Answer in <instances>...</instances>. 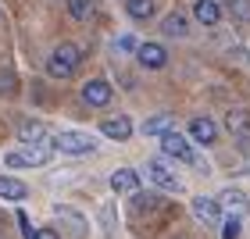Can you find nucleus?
<instances>
[{
	"instance_id": "18",
	"label": "nucleus",
	"mask_w": 250,
	"mask_h": 239,
	"mask_svg": "<svg viewBox=\"0 0 250 239\" xmlns=\"http://www.w3.org/2000/svg\"><path fill=\"white\" fill-rule=\"evenodd\" d=\"M29 197V186L21 179H15V175H0V200H15V203H21Z\"/></svg>"
},
{
	"instance_id": "20",
	"label": "nucleus",
	"mask_w": 250,
	"mask_h": 239,
	"mask_svg": "<svg viewBox=\"0 0 250 239\" xmlns=\"http://www.w3.org/2000/svg\"><path fill=\"white\" fill-rule=\"evenodd\" d=\"M125 15L136 21H150L154 18V0H125Z\"/></svg>"
},
{
	"instance_id": "11",
	"label": "nucleus",
	"mask_w": 250,
	"mask_h": 239,
	"mask_svg": "<svg viewBox=\"0 0 250 239\" xmlns=\"http://www.w3.org/2000/svg\"><path fill=\"white\" fill-rule=\"evenodd\" d=\"M136 61H140L146 72H157V68L168 64V50L161 43H140V50H136Z\"/></svg>"
},
{
	"instance_id": "14",
	"label": "nucleus",
	"mask_w": 250,
	"mask_h": 239,
	"mask_svg": "<svg viewBox=\"0 0 250 239\" xmlns=\"http://www.w3.org/2000/svg\"><path fill=\"white\" fill-rule=\"evenodd\" d=\"M189 139L193 143H200V146H211L214 139H218V129H214V121L208 115H197L189 121Z\"/></svg>"
},
{
	"instance_id": "6",
	"label": "nucleus",
	"mask_w": 250,
	"mask_h": 239,
	"mask_svg": "<svg viewBox=\"0 0 250 239\" xmlns=\"http://www.w3.org/2000/svg\"><path fill=\"white\" fill-rule=\"evenodd\" d=\"M161 150H165V157H175V161H183V164H193L197 168L200 161H197V154H193V146H189V139L183 132H168V136H161Z\"/></svg>"
},
{
	"instance_id": "4",
	"label": "nucleus",
	"mask_w": 250,
	"mask_h": 239,
	"mask_svg": "<svg viewBox=\"0 0 250 239\" xmlns=\"http://www.w3.org/2000/svg\"><path fill=\"white\" fill-rule=\"evenodd\" d=\"M54 218H58V225H61V239H86L89 225H86V218H83L75 207L58 203V207H54Z\"/></svg>"
},
{
	"instance_id": "2",
	"label": "nucleus",
	"mask_w": 250,
	"mask_h": 239,
	"mask_svg": "<svg viewBox=\"0 0 250 239\" xmlns=\"http://www.w3.org/2000/svg\"><path fill=\"white\" fill-rule=\"evenodd\" d=\"M54 154V143H40L32 150H11L4 154V168H43Z\"/></svg>"
},
{
	"instance_id": "5",
	"label": "nucleus",
	"mask_w": 250,
	"mask_h": 239,
	"mask_svg": "<svg viewBox=\"0 0 250 239\" xmlns=\"http://www.w3.org/2000/svg\"><path fill=\"white\" fill-rule=\"evenodd\" d=\"M218 207H222V214H225V218L243 221L247 214H250V197H247L243 189H236V186H225V189L218 193Z\"/></svg>"
},
{
	"instance_id": "24",
	"label": "nucleus",
	"mask_w": 250,
	"mask_h": 239,
	"mask_svg": "<svg viewBox=\"0 0 250 239\" xmlns=\"http://www.w3.org/2000/svg\"><path fill=\"white\" fill-rule=\"evenodd\" d=\"M115 50H122V54H132V50H140V40L125 32V36H118V40H115Z\"/></svg>"
},
{
	"instance_id": "26",
	"label": "nucleus",
	"mask_w": 250,
	"mask_h": 239,
	"mask_svg": "<svg viewBox=\"0 0 250 239\" xmlns=\"http://www.w3.org/2000/svg\"><path fill=\"white\" fill-rule=\"evenodd\" d=\"M222 236H225V239H240V221H236V218H225V221H222Z\"/></svg>"
},
{
	"instance_id": "10",
	"label": "nucleus",
	"mask_w": 250,
	"mask_h": 239,
	"mask_svg": "<svg viewBox=\"0 0 250 239\" xmlns=\"http://www.w3.org/2000/svg\"><path fill=\"white\" fill-rule=\"evenodd\" d=\"M189 211H193V218L204 221V225H222V207H218V200H211V197H193L189 203Z\"/></svg>"
},
{
	"instance_id": "22",
	"label": "nucleus",
	"mask_w": 250,
	"mask_h": 239,
	"mask_svg": "<svg viewBox=\"0 0 250 239\" xmlns=\"http://www.w3.org/2000/svg\"><path fill=\"white\" fill-rule=\"evenodd\" d=\"M68 15L75 21H89L93 18V4H89V0H68Z\"/></svg>"
},
{
	"instance_id": "17",
	"label": "nucleus",
	"mask_w": 250,
	"mask_h": 239,
	"mask_svg": "<svg viewBox=\"0 0 250 239\" xmlns=\"http://www.w3.org/2000/svg\"><path fill=\"white\" fill-rule=\"evenodd\" d=\"M175 129V118L172 115H168V111H161V115H154V118H146L143 121V136H154V139H161V136H168V132H172Z\"/></svg>"
},
{
	"instance_id": "21",
	"label": "nucleus",
	"mask_w": 250,
	"mask_h": 239,
	"mask_svg": "<svg viewBox=\"0 0 250 239\" xmlns=\"http://www.w3.org/2000/svg\"><path fill=\"white\" fill-rule=\"evenodd\" d=\"M229 15H232V21H240V25H250V0H229Z\"/></svg>"
},
{
	"instance_id": "13",
	"label": "nucleus",
	"mask_w": 250,
	"mask_h": 239,
	"mask_svg": "<svg viewBox=\"0 0 250 239\" xmlns=\"http://www.w3.org/2000/svg\"><path fill=\"white\" fill-rule=\"evenodd\" d=\"M100 132H104L107 139H115V143H125L136 129H132V118H129V115H115V118H104V121H100Z\"/></svg>"
},
{
	"instance_id": "12",
	"label": "nucleus",
	"mask_w": 250,
	"mask_h": 239,
	"mask_svg": "<svg viewBox=\"0 0 250 239\" xmlns=\"http://www.w3.org/2000/svg\"><path fill=\"white\" fill-rule=\"evenodd\" d=\"M222 4L218 0H193V18L200 21L204 29H214V25H222Z\"/></svg>"
},
{
	"instance_id": "1",
	"label": "nucleus",
	"mask_w": 250,
	"mask_h": 239,
	"mask_svg": "<svg viewBox=\"0 0 250 239\" xmlns=\"http://www.w3.org/2000/svg\"><path fill=\"white\" fill-rule=\"evenodd\" d=\"M79 61H83V50H79L75 43H58V47L50 50V58H47V75L50 79H72Z\"/></svg>"
},
{
	"instance_id": "19",
	"label": "nucleus",
	"mask_w": 250,
	"mask_h": 239,
	"mask_svg": "<svg viewBox=\"0 0 250 239\" xmlns=\"http://www.w3.org/2000/svg\"><path fill=\"white\" fill-rule=\"evenodd\" d=\"M43 136H47V125L43 121H21V129H18V139L29 143V146H40Z\"/></svg>"
},
{
	"instance_id": "23",
	"label": "nucleus",
	"mask_w": 250,
	"mask_h": 239,
	"mask_svg": "<svg viewBox=\"0 0 250 239\" xmlns=\"http://www.w3.org/2000/svg\"><path fill=\"white\" fill-rule=\"evenodd\" d=\"M18 89V75L11 68H0V97H11Z\"/></svg>"
},
{
	"instance_id": "8",
	"label": "nucleus",
	"mask_w": 250,
	"mask_h": 239,
	"mask_svg": "<svg viewBox=\"0 0 250 239\" xmlns=\"http://www.w3.org/2000/svg\"><path fill=\"white\" fill-rule=\"evenodd\" d=\"M54 150H61V154H93L97 143L83 132H58L54 136Z\"/></svg>"
},
{
	"instance_id": "7",
	"label": "nucleus",
	"mask_w": 250,
	"mask_h": 239,
	"mask_svg": "<svg viewBox=\"0 0 250 239\" xmlns=\"http://www.w3.org/2000/svg\"><path fill=\"white\" fill-rule=\"evenodd\" d=\"M146 182L161 193H183V182L175 179V172H168L165 161H150L146 164Z\"/></svg>"
},
{
	"instance_id": "9",
	"label": "nucleus",
	"mask_w": 250,
	"mask_h": 239,
	"mask_svg": "<svg viewBox=\"0 0 250 239\" xmlns=\"http://www.w3.org/2000/svg\"><path fill=\"white\" fill-rule=\"evenodd\" d=\"M83 100H86V107H107L115 100V89H111L107 79H89L83 86Z\"/></svg>"
},
{
	"instance_id": "25",
	"label": "nucleus",
	"mask_w": 250,
	"mask_h": 239,
	"mask_svg": "<svg viewBox=\"0 0 250 239\" xmlns=\"http://www.w3.org/2000/svg\"><path fill=\"white\" fill-rule=\"evenodd\" d=\"M15 218H18V229L25 239H36V229H32V221H29V214L25 211H15Z\"/></svg>"
},
{
	"instance_id": "16",
	"label": "nucleus",
	"mask_w": 250,
	"mask_h": 239,
	"mask_svg": "<svg viewBox=\"0 0 250 239\" xmlns=\"http://www.w3.org/2000/svg\"><path fill=\"white\" fill-rule=\"evenodd\" d=\"M161 36H168V40H186V36H189V18L183 15V11L165 15V18H161Z\"/></svg>"
},
{
	"instance_id": "27",
	"label": "nucleus",
	"mask_w": 250,
	"mask_h": 239,
	"mask_svg": "<svg viewBox=\"0 0 250 239\" xmlns=\"http://www.w3.org/2000/svg\"><path fill=\"white\" fill-rule=\"evenodd\" d=\"M36 239H61L58 229H36Z\"/></svg>"
},
{
	"instance_id": "3",
	"label": "nucleus",
	"mask_w": 250,
	"mask_h": 239,
	"mask_svg": "<svg viewBox=\"0 0 250 239\" xmlns=\"http://www.w3.org/2000/svg\"><path fill=\"white\" fill-rule=\"evenodd\" d=\"M225 132L240 143V150H250V107H229L225 111Z\"/></svg>"
},
{
	"instance_id": "15",
	"label": "nucleus",
	"mask_w": 250,
	"mask_h": 239,
	"mask_svg": "<svg viewBox=\"0 0 250 239\" xmlns=\"http://www.w3.org/2000/svg\"><path fill=\"white\" fill-rule=\"evenodd\" d=\"M140 172H132V168H118L115 175H111V189L118 193V197H136V189H140Z\"/></svg>"
}]
</instances>
